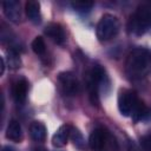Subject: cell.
<instances>
[{
	"mask_svg": "<svg viewBox=\"0 0 151 151\" xmlns=\"http://www.w3.org/2000/svg\"><path fill=\"white\" fill-rule=\"evenodd\" d=\"M151 66V52L145 47L133 48L126 58L125 71L130 79L139 80L144 78Z\"/></svg>",
	"mask_w": 151,
	"mask_h": 151,
	"instance_id": "obj_1",
	"label": "cell"
},
{
	"mask_svg": "<svg viewBox=\"0 0 151 151\" xmlns=\"http://www.w3.org/2000/svg\"><path fill=\"white\" fill-rule=\"evenodd\" d=\"M129 31L134 35H143L151 29V7L139 6L129 20Z\"/></svg>",
	"mask_w": 151,
	"mask_h": 151,
	"instance_id": "obj_2",
	"label": "cell"
},
{
	"mask_svg": "<svg viewBox=\"0 0 151 151\" xmlns=\"http://www.w3.org/2000/svg\"><path fill=\"white\" fill-rule=\"evenodd\" d=\"M120 24L116 15L113 14H104L99 22L97 24L96 34L99 41H107L116 37L119 32Z\"/></svg>",
	"mask_w": 151,
	"mask_h": 151,
	"instance_id": "obj_3",
	"label": "cell"
},
{
	"mask_svg": "<svg viewBox=\"0 0 151 151\" xmlns=\"http://www.w3.org/2000/svg\"><path fill=\"white\" fill-rule=\"evenodd\" d=\"M140 99H138L136 92L131 90H123L118 96V110L124 117L132 116L137 104Z\"/></svg>",
	"mask_w": 151,
	"mask_h": 151,
	"instance_id": "obj_4",
	"label": "cell"
},
{
	"mask_svg": "<svg viewBox=\"0 0 151 151\" xmlns=\"http://www.w3.org/2000/svg\"><path fill=\"white\" fill-rule=\"evenodd\" d=\"M58 81L66 96H76L79 92V83L72 72H60L58 74Z\"/></svg>",
	"mask_w": 151,
	"mask_h": 151,
	"instance_id": "obj_5",
	"label": "cell"
},
{
	"mask_svg": "<svg viewBox=\"0 0 151 151\" xmlns=\"http://www.w3.org/2000/svg\"><path fill=\"white\" fill-rule=\"evenodd\" d=\"M2 11L5 17L12 22H19L21 19L20 2L17 0H6L2 2Z\"/></svg>",
	"mask_w": 151,
	"mask_h": 151,
	"instance_id": "obj_6",
	"label": "cell"
},
{
	"mask_svg": "<svg viewBox=\"0 0 151 151\" xmlns=\"http://www.w3.org/2000/svg\"><path fill=\"white\" fill-rule=\"evenodd\" d=\"M44 33L53 41L55 42L57 45H63L66 40V34H65V31L63 28V26L60 24H57V22H51L48 24L45 29H44Z\"/></svg>",
	"mask_w": 151,
	"mask_h": 151,
	"instance_id": "obj_7",
	"label": "cell"
},
{
	"mask_svg": "<svg viewBox=\"0 0 151 151\" xmlns=\"http://www.w3.org/2000/svg\"><path fill=\"white\" fill-rule=\"evenodd\" d=\"M27 91H28V83L25 78H20L17 81H14L12 86V94L18 104H24L26 101Z\"/></svg>",
	"mask_w": 151,
	"mask_h": 151,
	"instance_id": "obj_8",
	"label": "cell"
},
{
	"mask_svg": "<svg viewBox=\"0 0 151 151\" xmlns=\"http://www.w3.org/2000/svg\"><path fill=\"white\" fill-rule=\"evenodd\" d=\"M72 126L68 124H64L58 127V130L52 136V145L54 147H63L67 144V140L71 134Z\"/></svg>",
	"mask_w": 151,
	"mask_h": 151,
	"instance_id": "obj_9",
	"label": "cell"
},
{
	"mask_svg": "<svg viewBox=\"0 0 151 151\" xmlns=\"http://www.w3.org/2000/svg\"><path fill=\"white\" fill-rule=\"evenodd\" d=\"M105 142H106V132L100 127L94 129L88 137V146L92 151H100L104 147Z\"/></svg>",
	"mask_w": 151,
	"mask_h": 151,
	"instance_id": "obj_10",
	"label": "cell"
},
{
	"mask_svg": "<svg viewBox=\"0 0 151 151\" xmlns=\"http://www.w3.org/2000/svg\"><path fill=\"white\" fill-rule=\"evenodd\" d=\"M6 138L14 142V143H20L22 139V130L21 125L18 120L12 119L9 120L7 127H6Z\"/></svg>",
	"mask_w": 151,
	"mask_h": 151,
	"instance_id": "obj_11",
	"label": "cell"
},
{
	"mask_svg": "<svg viewBox=\"0 0 151 151\" xmlns=\"http://www.w3.org/2000/svg\"><path fill=\"white\" fill-rule=\"evenodd\" d=\"M25 13L26 17L33 22V24H39L41 20L40 15V4L35 0H28L25 4Z\"/></svg>",
	"mask_w": 151,
	"mask_h": 151,
	"instance_id": "obj_12",
	"label": "cell"
},
{
	"mask_svg": "<svg viewBox=\"0 0 151 151\" xmlns=\"http://www.w3.org/2000/svg\"><path fill=\"white\" fill-rule=\"evenodd\" d=\"M46 126L44 123L41 122H38V120H34L29 125V136L35 142H42L45 140L46 138Z\"/></svg>",
	"mask_w": 151,
	"mask_h": 151,
	"instance_id": "obj_13",
	"label": "cell"
},
{
	"mask_svg": "<svg viewBox=\"0 0 151 151\" xmlns=\"http://www.w3.org/2000/svg\"><path fill=\"white\" fill-rule=\"evenodd\" d=\"M86 87H87V92H88V98L91 104L94 106L99 105V84L93 80L92 78H90L87 76V83H86Z\"/></svg>",
	"mask_w": 151,
	"mask_h": 151,
	"instance_id": "obj_14",
	"label": "cell"
},
{
	"mask_svg": "<svg viewBox=\"0 0 151 151\" xmlns=\"http://www.w3.org/2000/svg\"><path fill=\"white\" fill-rule=\"evenodd\" d=\"M7 64L9 68L12 70H18L21 66V59H20V53L18 50L9 48L7 52Z\"/></svg>",
	"mask_w": 151,
	"mask_h": 151,
	"instance_id": "obj_15",
	"label": "cell"
},
{
	"mask_svg": "<svg viewBox=\"0 0 151 151\" xmlns=\"http://www.w3.org/2000/svg\"><path fill=\"white\" fill-rule=\"evenodd\" d=\"M71 6L77 12L87 13L92 9V7L94 6V2L93 1H87V0H76V1L71 2Z\"/></svg>",
	"mask_w": 151,
	"mask_h": 151,
	"instance_id": "obj_16",
	"label": "cell"
},
{
	"mask_svg": "<svg viewBox=\"0 0 151 151\" xmlns=\"http://www.w3.org/2000/svg\"><path fill=\"white\" fill-rule=\"evenodd\" d=\"M31 47L33 50V52L38 55H44L45 52H46V44H45V40L42 37L38 35L33 39L32 44H31Z\"/></svg>",
	"mask_w": 151,
	"mask_h": 151,
	"instance_id": "obj_17",
	"label": "cell"
},
{
	"mask_svg": "<svg viewBox=\"0 0 151 151\" xmlns=\"http://www.w3.org/2000/svg\"><path fill=\"white\" fill-rule=\"evenodd\" d=\"M70 138L72 139V142H73V144H74L76 147H78L79 150H84V149H85V140H84V137H83L81 132H80L78 129L72 127Z\"/></svg>",
	"mask_w": 151,
	"mask_h": 151,
	"instance_id": "obj_18",
	"label": "cell"
},
{
	"mask_svg": "<svg viewBox=\"0 0 151 151\" xmlns=\"http://www.w3.org/2000/svg\"><path fill=\"white\" fill-rule=\"evenodd\" d=\"M140 146L143 151H151V133L145 134L140 138Z\"/></svg>",
	"mask_w": 151,
	"mask_h": 151,
	"instance_id": "obj_19",
	"label": "cell"
},
{
	"mask_svg": "<svg viewBox=\"0 0 151 151\" xmlns=\"http://www.w3.org/2000/svg\"><path fill=\"white\" fill-rule=\"evenodd\" d=\"M127 151H143L138 145H136L133 142H129L127 144Z\"/></svg>",
	"mask_w": 151,
	"mask_h": 151,
	"instance_id": "obj_20",
	"label": "cell"
},
{
	"mask_svg": "<svg viewBox=\"0 0 151 151\" xmlns=\"http://www.w3.org/2000/svg\"><path fill=\"white\" fill-rule=\"evenodd\" d=\"M5 72V59L4 57H0V76H2Z\"/></svg>",
	"mask_w": 151,
	"mask_h": 151,
	"instance_id": "obj_21",
	"label": "cell"
},
{
	"mask_svg": "<svg viewBox=\"0 0 151 151\" xmlns=\"http://www.w3.org/2000/svg\"><path fill=\"white\" fill-rule=\"evenodd\" d=\"M1 151H13V150H12V149H11L9 146H4Z\"/></svg>",
	"mask_w": 151,
	"mask_h": 151,
	"instance_id": "obj_22",
	"label": "cell"
},
{
	"mask_svg": "<svg viewBox=\"0 0 151 151\" xmlns=\"http://www.w3.org/2000/svg\"><path fill=\"white\" fill-rule=\"evenodd\" d=\"M34 151H40V150H34Z\"/></svg>",
	"mask_w": 151,
	"mask_h": 151,
	"instance_id": "obj_23",
	"label": "cell"
}]
</instances>
